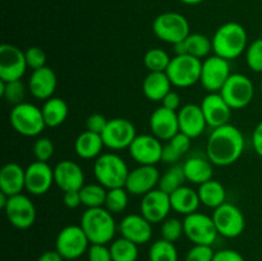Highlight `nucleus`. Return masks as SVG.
<instances>
[{"mask_svg": "<svg viewBox=\"0 0 262 261\" xmlns=\"http://www.w3.org/2000/svg\"><path fill=\"white\" fill-rule=\"evenodd\" d=\"M150 129L151 135H154L160 141L166 142L181 132L178 113L166 109L164 106L158 107L156 110H154L150 117Z\"/></svg>", "mask_w": 262, "mask_h": 261, "instance_id": "nucleus-22", "label": "nucleus"}, {"mask_svg": "<svg viewBox=\"0 0 262 261\" xmlns=\"http://www.w3.org/2000/svg\"><path fill=\"white\" fill-rule=\"evenodd\" d=\"M25 55L28 68H31L32 71L46 67V54L41 48L31 46L25 51Z\"/></svg>", "mask_w": 262, "mask_h": 261, "instance_id": "nucleus-45", "label": "nucleus"}, {"mask_svg": "<svg viewBox=\"0 0 262 261\" xmlns=\"http://www.w3.org/2000/svg\"><path fill=\"white\" fill-rule=\"evenodd\" d=\"M128 150L140 165H156L163 161L164 145L154 135H137Z\"/></svg>", "mask_w": 262, "mask_h": 261, "instance_id": "nucleus-16", "label": "nucleus"}, {"mask_svg": "<svg viewBox=\"0 0 262 261\" xmlns=\"http://www.w3.org/2000/svg\"><path fill=\"white\" fill-rule=\"evenodd\" d=\"M179 130L189 138H197L205 132L207 122L205 119L201 106L196 104H187L178 112Z\"/></svg>", "mask_w": 262, "mask_h": 261, "instance_id": "nucleus-24", "label": "nucleus"}, {"mask_svg": "<svg viewBox=\"0 0 262 261\" xmlns=\"http://www.w3.org/2000/svg\"><path fill=\"white\" fill-rule=\"evenodd\" d=\"M4 211L10 224L17 229H28L35 224L36 207L26 194L10 196Z\"/></svg>", "mask_w": 262, "mask_h": 261, "instance_id": "nucleus-15", "label": "nucleus"}, {"mask_svg": "<svg viewBox=\"0 0 262 261\" xmlns=\"http://www.w3.org/2000/svg\"><path fill=\"white\" fill-rule=\"evenodd\" d=\"M161 238L169 242L174 243L184 234L183 220H179L177 217H168L161 224Z\"/></svg>", "mask_w": 262, "mask_h": 261, "instance_id": "nucleus-42", "label": "nucleus"}, {"mask_svg": "<svg viewBox=\"0 0 262 261\" xmlns=\"http://www.w3.org/2000/svg\"><path fill=\"white\" fill-rule=\"evenodd\" d=\"M197 192H199L201 204L210 207V209H216V207L222 206L223 204L227 202L225 201L227 200L225 187L215 179H210V181L200 184Z\"/></svg>", "mask_w": 262, "mask_h": 261, "instance_id": "nucleus-32", "label": "nucleus"}, {"mask_svg": "<svg viewBox=\"0 0 262 261\" xmlns=\"http://www.w3.org/2000/svg\"><path fill=\"white\" fill-rule=\"evenodd\" d=\"M161 104H163L161 106L166 107L169 110H173V112H177L178 109H181V96L176 91H170L161 100Z\"/></svg>", "mask_w": 262, "mask_h": 261, "instance_id": "nucleus-50", "label": "nucleus"}, {"mask_svg": "<svg viewBox=\"0 0 262 261\" xmlns=\"http://www.w3.org/2000/svg\"><path fill=\"white\" fill-rule=\"evenodd\" d=\"M63 201H64V205H66L68 209H77L79 205H82L81 193H79V191L64 192Z\"/></svg>", "mask_w": 262, "mask_h": 261, "instance_id": "nucleus-51", "label": "nucleus"}, {"mask_svg": "<svg viewBox=\"0 0 262 261\" xmlns=\"http://www.w3.org/2000/svg\"><path fill=\"white\" fill-rule=\"evenodd\" d=\"M252 146L256 154L262 159V120L256 125L252 132Z\"/></svg>", "mask_w": 262, "mask_h": 261, "instance_id": "nucleus-52", "label": "nucleus"}, {"mask_svg": "<svg viewBox=\"0 0 262 261\" xmlns=\"http://www.w3.org/2000/svg\"><path fill=\"white\" fill-rule=\"evenodd\" d=\"M171 82L166 72H150L143 79L142 90L151 101H161L171 91Z\"/></svg>", "mask_w": 262, "mask_h": 261, "instance_id": "nucleus-29", "label": "nucleus"}, {"mask_svg": "<svg viewBox=\"0 0 262 261\" xmlns=\"http://www.w3.org/2000/svg\"><path fill=\"white\" fill-rule=\"evenodd\" d=\"M141 214L151 223L158 224L168 219V215L171 210L170 196L160 188H155L151 192L142 196L140 205Z\"/></svg>", "mask_w": 262, "mask_h": 261, "instance_id": "nucleus-17", "label": "nucleus"}, {"mask_svg": "<svg viewBox=\"0 0 262 261\" xmlns=\"http://www.w3.org/2000/svg\"><path fill=\"white\" fill-rule=\"evenodd\" d=\"M104 141H102L101 135L84 130L74 142V151L77 155L84 160H91V159L99 158L101 155L102 147H104Z\"/></svg>", "mask_w": 262, "mask_h": 261, "instance_id": "nucleus-30", "label": "nucleus"}, {"mask_svg": "<svg viewBox=\"0 0 262 261\" xmlns=\"http://www.w3.org/2000/svg\"><path fill=\"white\" fill-rule=\"evenodd\" d=\"M54 183L63 192L79 191L84 186V173L72 160H61L54 166Z\"/></svg>", "mask_w": 262, "mask_h": 261, "instance_id": "nucleus-21", "label": "nucleus"}, {"mask_svg": "<svg viewBox=\"0 0 262 261\" xmlns=\"http://www.w3.org/2000/svg\"><path fill=\"white\" fill-rule=\"evenodd\" d=\"M54 184V168L45 161H33L26 168V189L33 196L45 194Z\"/></svg>", "mask_w": 262, "mask_h": 261, "instance_id": "nucleus-19", "label": "nucleus"}, {"mask_svg": "<svg viewBox=\"0 0 262 261\" xmlns=\"http://www.w3.org/2000/svg\"><path fill=\"white\" fill-rule=\"evenodd\" d=\"M41 112H42L46 127L55 128L66 122V119L68 118L69 109L68 104L63 99L53 96L49 100H45L42 107H41Z\"/></svg>", "mask_w": 262, "mask_h": 261, "instance_id": "nucleus-31", "label": "nucleus"}, {"mask_svg": "<svg viewBox=\"0 0 262 261\" xmlns=\"http://www.w3.org/2000/svg\"><path fill=\"white\" fill-rule=\"evenodd\" d=\"M90 240L81 225H67L56 235L55 250L67 261H76L87 253Z\"/></svg>", "mask_w": 262, "mask_h": 261, "instance_id": "nucleus-8", "label": "nucleus"}, {"mask_svg": "<svg viewBox=\"0 0 262 261\" xmlns=\"http://www.w3.org/2000/svg\"><path fill=\"white\" fill-rule=\"evenodd\" d=\"M169 196H170L171 210H174L178 214L184 215V216L196 212L201 205L199 192L188 186L179 187L178 189L171 192Z\"/></svg>", "mask_w": 262, "mask_h": 261, "instance_id": "nucleus-28", "label": "nucleus"}, {"mask_svg": "<svg viewBox=\"0 0 262 261\" xmlns=\"http://www.w3.org/2000/svg\"><path fill=\"white\" fill-rule=\"evenodd\" d=\"M212 261H245V257L238 251L225 248L215 252Z\"/></svg>", "mask_w": 262, "mask_h": 261, "instance_id": "nucleus-49", "label": "nucleus"}, {"mask_svg": "<svg viewBox=\"0 0 262 261\" xmlns=\"http://www.w3.org/2000/svg\"><path fill=\"white\" fill-rule=\"evenodd\" d=\"M245 136L235 125H222L212 129L207 138L206 156L214 165L229 166L237 163L245 151Z\"/></svg>", "mask_w": 262, "mask_h": 261, "instance_id": "nucleus-1", "label": "nucleus"}, {"mask_svg": "<svg viewBox=\"0 0 262 261\" xmlns=\"http://www.w3.org/2000/svg\"><path fill=\"white\" fill-rule=\"evenodd\" d=\"M186 179L192 184H202L212 179L214 174V164L204 156H192L183 164Z\"/></svg>", "mask_w": 262, "mask_h": 261, "instance_id": "nucleus-27", "label": "nucleus"}, {"mask_svg": "<svg viewBox=\"0 0 262 261\" xmlns=\"http://www.w3.org/2000/svg\"><path fill=\"white\" fill-rule=\"evenodd\" d=\"M109 120L104 117L102 114H99V113H95V114H91L86 120V129L90 130V132L97 133V135H101L104 132V129L106 128V124Z\"/></svg>", "mask_w": 262, "mask_h": 261, "instance_id": "nucleus-48", "label": "nucleus"}, {"mask_svg": "<svg viewBox=\"0 0 262 261\" xmlns=\"http://www.w3.org/2000/svg\"><path fill=\"white\" fill-rule=\"evenodd\" d=\"M101 137L107 148L119 151L123 148H129L135 138L137 137V132L135 124L130 120L125 118H113L107 122Z\"/></svg>", "mask_w": 262, "mask_h": 261, "instance_id": "nucleus-12", "label": "nucleus"}, {"mask_svg": "<svg viewBox=\"0 0 262 261\" xmlns=\"http://www.w3.org/2000/svg\"><path fill=\"white\" fill-rule=\"evenodd\" d=\"M96 181L106 189L125 187L129 169L127 163L114 153L101 154L94 163Z\"/></svg>", "mask_w": 262, "mask_h": 261, "instance_id": "nucleus-4", "label": "nucleus"}, {"mask_svg": "<svg viewBox=\"0 0 262 261\" xmlns=\"http://www.w3.org/2000/svg\"><path fill=\"white\" fill-rule=\"evenodd\" d=\"M113 261H137L138 245L124 237L113 241L110 245Z\"/></svg>", "mask_w": 262, "mask_h": 261, "instance_id": "nucleus-37", "label": "nucleus"}, {"mask_svg": "<svg viewBox=\"0 0 262 261\" xmlns=\"http://www.w3.org/2000/svg\"><path fill=\"white\" fill-rule=\"evenodd\" d=\"M179 2H182L183 4H186V5H197V4H201V3H204L205 0H179Z\"/></svg>", "mask_w": 262, "mask_h": 261, "instance_id": "nucleus-55", "label": "nucleus"}, {"mask_svg": "<svg viewBox=\"0 0 262 261\" xmlns=\"http://www.w3.org/2000/svg\"><path fill=\"white\" fill-rule=\"evenodd\" d=\"M27 68L25 51L12 44L0 46V81H19Z\"/></svg>", "mask_w": 262, "mask_h": 261, "instance_id": "nucleus-14", "label": "nucleus"}, {"mask_svg": "<svg viewBox=\"0 0 262 261\" xmlns=\"http://www.w3.org/2000/svg\"><path fill=\"white\" fill-rule=\"evenodd\" d=\"M186 54L197 59H204L209 56L212 51V41L202 33H189L188 37L183 41Z\"/></svg>", "mask_w": 262, "mask_h": 261, "instance_id": "nucleus-34", "label": "nucleus"}, {"mask_svg": "<svg viewBox=\"0 0 262 261\" xmlns=\"http://www.w3.org/2000/svg\"><path fill=\"white\" fill-rule=\"evenodd\" d=\"M79 193H81L82 205L87 209H94V207H102V205H105L107 191L100 183H91L84 184L79 189Z\"/></svg>", "mask_w": 262, "mask_h": 261, "instance_id": "nucleus-36", "label": "nucleus"}, {"mask_svg": "<svg viewBox=\"0 0 262 261\" xmlns=\"http://www.w3.org/2000/svg\"><path fill=\"white\" fill-rule=\"evenodd\" d=\"M56 86L58 78L50 67H42L32 71L28 79V91L37 100H49L53 97Z\"/></svg>", "mask_w": 262, "mask_h": 261, "instance_id": "nucleus-25", "label": "nucleus"}, {"mask_svg": "<svg viewBox=\"0 0 262 261\" xmlns=\"http://www.w3.org/2000/svg\"><path fill=\"white\" fill-rule=\"evenodd\" d=\"M212 220L215 223L217 233L225 238H237L246 228V219L239 207L225 202L222 206L214 209Z\"/></svg>", "mask_w": 262, "mask_h": 261, "instance_id": "nucleus-11", "label": "nucleus"}, {"mask_svg": "<svg viewBox=\"0 0 262 261\" xmlns=\"http://www.w3.org/2000/svg\"><path fill=\"white\" fill-rule=\"evenodd\" d=\"M211 41L215 55L229 61L239 58L248 48L247 31L237 22H227L220 26Z\"/></svg>", "mask_w": 262, "mask_h": 261, "instance_id": "nucleus-2", "label": "nucleus"}, {"mask_svg": "<svg viewBox=\"0 0 262 261\" xmlns=\"http://www.w3.org/2000/svg\"><path fill=\"white\" fill-rule=\"evenodd\" d=\"M128 193L129 192L125 189V187L120 188L107 189L106 200H105V209L109 210L112 214H120L124 211L128 206Z\"/></svg>", "mask_w": 262, "mask_h": 261, "instance_id": "nucleus-39", "label": "nucleus"}, {"mask_svg": "<svg viewBox=\"0 0 262 261\" xmlns=\"http://www.w3.org/2000/svg\"><path fill=\"white\" fill-rule=\"evenodd\" d=\"M79 225L84 230L91 243L106 245L112 242L117 233L114 216L105 207L87 209L82 214Z\"/></svg>", "mask_w": 262, "mask_h": 261, "instance_id": "nucleus-3", "label": "nucleus"}, {"mask_svg": "<svg viewBox=\"0 0 262 261\" xmlns=\"http://www.w3.org/2000/svg\"><path fill=\"white\" fill-rule=\"evenodd\" d=\"M219 94L233 110H239L251 104L255 95V86L247 76L234 73L230 74Z\"/></svg>", "mask_w": 262, "mask_h": 261, "instance_id": "nucleus-9", "label": "nucleus"}, {"mask_svg": "<svg viewBox=\"0 0 262 261\" xmlns=\"http://www.w3.org/2000/svg\"><path fill=\"white\" fill-rule=\"evenodd\" d=\"M200 106L204 112L207 125H210L212 129L228 124L232 118L233 109L227 104L219 92H209L202 99Z\"/></svg>", "mask_w": 262, "mask_h": 261, "instance_id": "nucleus-20", "label": "nucleus"}, {"mask_svg": "<svg viewBox=\"0 0 262 261\" xmlns=\"http://www.w3.org/2000/svg\"><path fill=\"white\" fill-rule=\"evenodd\" d=\"M183 225L184 235L193 245L212 246L219 235L212 216L202 214V212L196 211L184 216Z\"/></svg>", "mask_w": 262, "mask_h": 261, "instance_id": "nucleus-10", "label": "nucleus"}, {"mask_svg": "<svg viewBox=\"0 0 262 261\" xmlns=\"http://www.w3.org/2000/svg\"><path fill=\"white\" fill-rule=\"evenodd\" d=\"M8 200H9V196L5 193H3V192H0V207H2L3 210H4L5 206H7Z\"/></svg>", "mask_w": 262, "mask_h": 261, "instance_id": "nucleus-54", "label": "nucleus"}, {"mask_svg": "<svg viewBox=\"0 0 262 261\" xmlns=\"http://www.w3.org/2000/svg\"><path fill=\"white\" fill-rule=\"evenodd\" d=\"M201 69V59L184 54V55H176L171 58L170 64L166 69V74L173 86L187 89L200 82Z\"/></svg>", "mask_w": 262, "mask_h": 261, "instance_id": "nucleus-7", "label": "nucleus"}, {"mask_svg": "<svg viewBox=\"0 0 262 261\" xmlns=\"http://www.w3.org/2000/svg\"><path fill=\"white\" fill-rule=\"evenodd\" d=\"M37 261H64V258L58 251L51 250V251H46V252H43L42 255L37 258Z\"/></svg>", "mask_w": 262, "mask_h": 261, "instance_id": "nucleus-53", "label": "nucleus"}, {"mask_svg": "<svg viewBox=\"0 0 262 261\" xmlns=\"http://www.w3.org/2000/svg\"><path fill=\"white\" fill-rule=\"evenodd\" d=\"M122 237L132 241L136 245H145L152 237V224L142 214H129L119 223Z\"/></svg>", "mask_w": 262, "mask_h": 261, "instance_id": "nucleus-23", "label": "nucleus"}, {"mask_svg": "<svg viewBox=\"0 0 262 261\" xmlns=\"http://www.w3.org/2000/svg\"><path fill=\"white\" fill-rule=\"evenodd\" d=\"M9 120L13 129L25 137H36L46 127L40 107L26 101L13 106Z\"/></svg>", "mask_w": 262, "mask_h": 261, "instance_id": "nucleus-5", "label": "nucleus"}, {"mask_svg": "<svg viewBox=\"0 0 262 261\" xmlns=\"http://www.w3.org/2000/svg\"><path fill=\"white\" fill-rule=\"evenodd\" d=\"M184 181L186 179V174H184L183 164H173L163 176L160 177V181H159V188L161 191L166 192L168 194H170L171 192H174L176 189H178L179 187L184 186Z\"/></svg>", "mask_w": 262, "mask_h": 261, "instance_id": "nucleus-35", "label": "nucleus"}, {"mask_svg": "<svg viewBox=\"0 0 262 261\" xmlns=\"http://www.w3.org/2000/svg\"><path fill=\"white\" fill-rule=\"evenodd\" d=\"M152 31L159 40L176 45L188 37L191 27L188 19L183 14L177 12H165L154 19Z\"/></svg>", "mask_w": 262, "mask_h": 261, "instance_id": "nucleus-6", "label": "nucleus"}, {"mask_svg": "<svg viewBox=\"0 0 262 261\" xmlns=\"http://www.w3.org/2000/svg\"><path fill=\"white\" fill-rule=\"evenodd\" d=\"M33 155H35L36 160L48 163L54 155V143L51 142L50 138L48 137L37 138L36 142L33 143Z\"/></svg>", "mask_w": 262, "mask_h": 261, "instance_id": "nucleus-44", "label": "nucleus"}, {"mask_svg": "<svg viewBox=\"0 0 262 261\" xmlns=\"http://www.w3.org/2000/svg\"><path fill=\"white\" fill-rule=\"evenodd\" d=\"M160 171L155 165H140L129 170L125 189L135 196H145L159 186Z\"/></svg>", "mask_w": 262, "mask_h": 261, "instance_id": "nucleus-18", "label": "nucleus"}, {"mask_svg": "<svg viewBox=\"0 0 262 261\" xmlns=\"http://www.w3.org/2000/svg\"><path fill=\"white\" fill-rule=\"evenodd\" d=\"M246 61L248 68L256 73H262V37L256 38L246 50Z\"/></svg>", "mask_w": 262, "mask_h": 261, "instance_id": "nucleus-43", "label": "nucleus"}, {"mask_svg": "<svg viewBox=\"0 0 262 261\" xmlns=\"http://www.w3.org/2000/svg\"><path fill=\"white\" fill-rule=\"evenodd\" d=\"M26 189V169L17 163H8L0 170V192L15 196Z\"/></svg>", "mask_w": 262, "mask_h": 261, "instance_id": "nucleus-26", "label": "nucleus"}, {"mask_svg": "<svg viewBox=\"0 0 262 261\" xmlns=\"http://www.w3.org/2000/svg\"><path fill=\"white\" fill-rule=\"evenodd\" d=\"M260 90H261V92H262V79H261V83H260Z\"/></svg>", "mask_w": 262, "mask_h": 261, "instance_id": "nucleus-56", "label": "nucleus"}, {"mask_svg": "<svg viewBox=\"0 0 262 261\" xmlns=\"http://www.w3.org/2000/svg\"><path fill=\"white\" fill-rule=\"evenodd\" d=\"M171 58L163 49H150L145 54L143 63L148 72H166Z\"/></svg>", "mask_w": 262, "mask_h": 261, "instance_id": "nucleus-40", "label": "nucleus"}, {"mask_svg": "<svg viewBox=\"0 0 262 261\" xmlns=\"http://www.w3.org/2000/svg\"><path fill=\"white\" fill-rule=\"evenodd\" d=\"M0 95L7 100V102L15 106L20 102H25L23 100L26 96V86L20 79L12 82L0 81Z\"/></svg>", "mask_w": 262, "mask_h": 261, "instance_id": "nucleus-41", "label": "nucleus"}, {"mask_svg": "<svg viewBox=\"0 0 262 261\" xmlns=\"http://www.w3.org/2000/svg\"><path fill=\"white\" fill-rule=\"evenodd\" d=\"M191 140L192 138H189L188 136L179 132L173 138L166 141L165 145H164L163 161L171 164V165L178 164V161L183 158L184 154L188 153V150L191 148Z\"/></svg>", "mask_w": 262, "mask_h": 261, "instance_id": "nucleus-33", "label": "nucleus"}, {"mask_svg": "<svg viewBox=\"0 0 262 261\" xmlns=\"http://www.w3.org/2000/svg\"><path fill=\"white\" fill-rule=\"evenodd\" d=\"M178 250L174 243L165 240H159L151 245L148 250V261H178Z\"/></svg>", "mask_w": 262, "mask_h": 261, "instance_id": "nucleus-38", "label": "nucleus"}, {"mask_svg": "<svg viewBox=\"0 0 262 261\" xmlns=\"http://www.w3.org/2000/svg\"><path fill=\"white\" fill-rule=\"evenodd\" d=\"M230 74L229 60L217 55L207 56L202 61L200 83L207 92H220Z\"/></svg>", "mask_w": 262, "mask_h": 261, "instance_id": "nucleus-13", "label": "nucleus"}, {"mask_svg": "<svg viewBox=\"0 0 262 261\" xmlns=\"http://www.w3.org/2000/svg\"><path fill=\"white\" fill-rule=\"evenodd\" d=\"M214 250L211 246L193 245V247L187 252L186 261H212Z\"/></svg>", "mask_w": 262, "mask_h": 261, "instance_id": "nucleus-46", "label": "nucleus"}, {"mask_svg": "<svg viewBox=\"0 0 262 261\" xmlns=\"http://www.w3.org/2000/svg\"><path fill=\"white\" fill-rule=\"evenodd\" d=\"M87 258L89 261H113L110 247L99 243H91L87 251Z\"/></svg>", "mask_w": 262, "mask_h": 261, "instance_id": "nucleus-47", "label": "nucleus"}]
</instances>
